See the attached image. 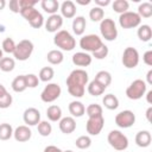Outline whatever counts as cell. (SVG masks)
<instances>
[{
	"label": "cell",
	"instance_id": "cell-1",
	"mask_svg": "<svg viewBox=\"0 0 152 152\" xmlns=\"http://www.w3.org/2000/svg\"><path fill=\"white\" fill-rule=\"evenodd\" d=\"M88 72L83 69L72 70L66 77L68 93L74 97H82L86 91V86L88 84Z\"/></svg>",
	"mask_w": 152,
	"mask_h": 152
},
{
	"label": "cell",
	"instance_id": "cell-2",
	"mask_svg": "<svg viewBox=\"0 0 152 152\" xmlns=\"http://www.w3.org/2000/svg\"><path fill=\"white\" fill-rule=\"evenodd\" d=\"M53 44L63 51H71L76 46V40L69 31L59 30L53 37Z\"/></svg>",
	"mask_w": 152,
	"mask_h": 152
},
{
	"label": "cell",
	"instance_id": "cell-3",
	"mask_svg": "<svg viewBox=\"0 0 152 152\" xmlns=\"http://www.w3.org/2000/svg\"><path fill=\"white\" fill-rule=\"evenodd\" d=\"M108 144L116 151H125L128 147V138L119 129H113L107 137Z\"/></svg>",
	"mask_w": 152,
	"mask_h": 152
},
{
	"label": "cell",
	"instance_id": "cell-4",
	"mask_svg": "<svg viewBox=\"0 0 152 152\" xmlns=\"http://www.w3.org/2000/svg\"><path fill=\"white\" fill-rule=\"evenodd\" d=\"M20 15L28 21V24L33 28H40L44 25V18L39 11H37L34 7L31 8H21L20 10Z\"/></svg>",
	"mask_w": 152,
	"mask_h": 152
},
{
	"label": "cell",
	"instance_id": "cell-5",
	"mask_svg": "<svg viewBox=\"0 0 152 152\" xmlns=\"http://www.w3.org/2000/svg\"><path fill=\"white\" fill-rule=\"evenodd\" d=\"M100 32H101V36L107 42H113V40H115L118 38L116 25H115L114 20L110 19V18H106V19L101 20V23H100Z\"/></svg>",
	"mask_w": 152,
	"mask_h": 152
},
{
	"label": "cell",
	"instance_id": "cell-6",
	"mask_svg": "<svg viewBox=\"0 0 152 152\" xmlns=\"http://www.w3.org/2000/svg\"><path fill=\"white\" fill-rule=\"evenodd\" d=\"M33 43L28 39H23L20 40L17 45H15V49H14V52H13V56L15 59L18 61H26L30 58V56L32 55L33 52Z\"/></svg>",
	"mask_w": 152,
	"mask_h": 152
},
{
	"label": "cell",
	"instance_id": "cell-7",
	"mask_svg": "<svg viewBox=\"0 0 152 152\" xmlns=\"http://www.w3.org/2000/svg\"><path fill=\"white\" fill-rule=\"evenodd\" d=\"M146 89H147V84L145 81L138 78V80H134L126 89V96L129 99V100H139L141 99L145 93H146Z\"/></svg>",
	"mask_w": 152,
	"mask_h": 152
},
{
	"label": "cell",
	"instance_id": "cell-8",
	"mask_svg": "<svg viewBox=\"0 0 152 152\" xmlns=\"http://www.w3.org/2000/svg\"><path fill=\"white\" fill-rule=\"evenodd\" d=\"M103 45L101 38L96 34H86L80 39V48L86 52H95Z\"/></svg>",
	"mask_w": 152,
	"mask_h": 152
},
{
	"label": "cell",
	"instance_id": "cell-9",
	"mask_svg": "<svg viewBox=\"0 0 152 152\" xmlns=\"http://www.w3.org/2000/svg\"><path fill=\"white\" fill-rule=\"evenodd\" d=\"M61 93L62 89L58 83H48V86H45L40 93V99L45 103H51L61 96Z\"/></svg>",
	"mask_w": 152,
	"mask_h": 152
},
{
	"label": "cell",
	"instance_id": "cell-10",
	"mask_svg": "<svg viewBox=\"0 0 152 152\" xmlns=\"http://www.w3.org/2000/svg\"><path fill=\"white\" fill-rule=\"evenodd\" d=\"M141 23V18L139 17V14L137 12H131L127 11L122 14H120L119 17V24L122 28H133V27H138Z\"/></svg>",
	"mask_w": 152,
	"mask_h": 152
},
{
	"label": "cell",
	"instance_id": "cell-11",
	"mask_svg": "<svg viewBox=\"0 0 152 152\" xmlns=\"http://www.w3.org/2000/svg\"><path fill=\"white\" fill-rule=\"evenodd\" d=\"M121 62H122V64H124L125 68H127V69H134L139 64V52H138V50L135 48L127 46L124 50Z\"/></svg>",
	"mask_w": 152,
	"mask_h": 152
},
{
	"label": "cell",
	"instance_id": "cell-12",
	"mask_svg": "<svg viewBox=\"0 0 152 152\" xmlns=\"http://www.w3.org/2000/svg\"><path fill=\"white\" fill-rule=\"evenodd\" d=\"M134 122H135V114L129 109L121 110L115 115V124L120 128H129L134 125Z\"/></svg>",
	"mask_w": 152,
	"mask_h": 152
},
{
	"label": "cell",
	"instance_id": "cell-13",
	"mask_svg": "<svg viewBox=\"0 0 152 152\" xmlns=\"http://www.w3.org/2000/svg\"><path fill=\"white\" fill-rule=\"evenodd\" d=\"M103 126H104L103 115L93 116V118H88V121L86 124V129L87 133H89L90 135H97L101 133Z\"/></svg>",
	"mask_w": 152,
	"mask_h": 152
},
{
	"label": "cell",
	"instance_id": "cell-14",
	"mask_svg": "<svg viewBox=\"0 0 152 152\" xmlns=\"http://www.w3.org/2000/svg\"><path fill=\"white\" fill-rule=\"evenodd\" d=\"M23 120L26 126H37L40 122V112L34 107L26 108L23 114Z\"/></svg>",
	"mask_w": 152,
	"mask_h": 152
},
{
	"label": "cell",
	"instance_id": "cell-15",
	"mask_svg": "<svg viewBox=\"0 0 152 152\" xmlns=\"http://www.w3.org/2000/svg\"><path fill=\"white\" fill-rule=\"evenodd\" d=\"M63 25V17L61 14H52L45 21V30L51 33H56Z\"/></svg>",
	"mask_w": 152,
	"mask_h": 152
},
{
	"label": "cell",
	"instance_id": "cell-16",
	"mask_svg": "<svg viewBox=\"0 0 152 152\" xmlns=\"http://www.w3.org/2000/svg\"><path fill=\"white\" fill-rule=\"evenodd\" d=\"M13 137L17 141L19 142H25V141H28L32 137V132L28 126L26 125H21V126H18L14 131H13Z\"/></svg>",
	"mask_w": 152,
	"mask_h": 152
},
{
	"label": "cell",
	"instance_id": "cell-17",
	"mask_svg": "<svg viewBox=\"0 0 152 152\" xmlns=\"http://www.w3.org/2000/svg\"><path fill=\"white\" fill-rule=\"evenodd\" d=\"M72 63L76 65V66H88L91 64V61H93V57L88 53V52H76L72 55V58H71Z\"/></svg>",
	"mask_w": 152,
	"mask_h": 152
},
{
	"label": "cell",
	"instance_id": "cell-18",
	"mask_svg": "<svg viewBox=\"0 0 152 152\" xmlns=\"http://www.w3.org/2000/svg\"><path fill=\"white\" fill-rule=\"evenodd\" d=\"M59 129L64 134H71L76 129V121L72 116H65L59 120Z\"/></svg>",
	"mask_w": 152,
	"mask_h": 152
},
{
	"label": "cell",
	"instance_id": "cell-19",
	"mask_svg": "<svg viewBox=\"0 0 152 152\" xmlns=\"http://www.w3.org/2000/svg\"><path fill=\"white\" fill-rule=\"evenodd\" d=\"M62 17L66 18V19H71L75 17L76 14V5L75 2H72L71 0H65L62 2V5L59 6Z\"/></svg>",
	"mask_w": 152,
	"mask_h": 152
},
{
	"label": "cell",
	"instance_id": "cell-20",
	"mask_svg": "<svg viewBox=\"0 0 152 152\" xmlns=\"http://www.w3.org/2000/svg\"><path fill=\"white\" fill-rule=\"evenodd\" d=\"M151 141H152V137H151L150 131H146V129L139 131L135 135V144L139 147H142V148L147 147V146H150Z\"/></svg>",
	"mask_w": 152,
	"mask_h": 152
},
{
	"label": "cell",
	"instance_id": "cell-21",
	"mask_svg": "<svg viewBox=\"0 0 152 152\" xmlns=\"http://www.w3.org/2000/svg\"><path fill=\"white\" fill-rule=\"evenodd\" d=\"M69 113L72 115V118H81L86 113V107L81 101H71L69 103Z\"/></svg>",
	"mask_w": 152,
	"mask_h": 152
},
{
	"label": "cell",
	"instance_id": "cell-22",
	"mask_svg": "<svg viewBox=\"0 0 152 152\" xmlns=\"http://www.w3.org/2000/svg\"><path fill=\"white\" fill-rule=\"evenodd\" d=\"M86 26H87V23H86V18L83 15H78V17L74 18V20H72V32L76 36H82L86 31Z\"/></svg>",
	"mask_w": 152,
	"mask_h": 152
},
{
	"label": "cell",
	"instance_id": "cell-23",
	"mask_svg": "<svg viewBox=\"0 0 152 152\" xmlns=\"http://www.w3.org/2000/svg\"><path fill=\"white\" fill-rule=\"evenodd\" d=\"M40 6L50 15L57 14V11L59 10V2L57 0H43L40 2Z\"/></svg>",
	"mask_w": 152,
	"mask_h": 152
},
{
	"label": "cell",
	"instance_id": "cell-24",
	"mask_svg": "<svg viewBox=\"0 0 152 152\" xmlns=\"http://www.w3.org/2000/svg\"><path fill=\"white\" fill-rule=\"evenodd\" d=\"M46 116L52 122L59 121L62 119V109H61V107L59 106H56V104H51L46 109Z\"/></svg>",
	"mask_w": 152,
	"mask_h": 152
},
{
	"label": "cell",
	"instance_id": "cell-25",
	"mask_svg": "<svg viewBox=\"0 0 152 152\" xmlns=\"http://www.w3.org/2000/svg\"><path fill=\"white\" fill-rule=\"evenodd\" d=\"M46 59H48V62L50 64L58 65L64 61V55H63V52L61 50H51V51L48 52Z\"/></svg>",
	"mask_w": 152,
	"mask_h": 152
},
{
	"label": "cell",
	"instance_id": "cell-26",
	"mask_svg": "<svg viewBox=\"0 0 152 152\" xmlns=\"http://www.w3.org/2000/svg\"><path fill=\"white\" fill-rule=\"evenodd\" d=\"M11 87L13 89V91L15 93H23L26 90L27 86H26V81H25V75H19L17 77H14V80L11 83Z\"/></svg>",
	"mask_w": 152,
	"mask_h": 152
},
{
	"label": "cell",
	"instance_id": "cell-27",
	"mask_svg": "<svg viewBox=\"0 0 152 152\" xmlns=\"http://www.w3.org/2000/svg\"><path fill=\"white\" fill-rule=\"evenodd\" d=\"M137 34H138V38L141 42H148L151 39V37H152V28L147 24L139 25V28L137 31Z\"/></svg>",
	"mask_w": 152,
	"mask_h": 152
},
{
	"label": "cell",
	"instance_id": "cell-28",
	"mask_svg": "<svg viewBox=\"0 0 152 152\" xmlns=\"http://www.w3.org/2000/svg\"><path fill=\"white\" fill-rule=\"evenodd\" d=\"M96 82H99L101 86H103L104 88H107L110 83H112V75L109 71H106V70H100L96 75H95V78H94Z\"/></svg>",
	"mask_w": 152,
	"mask_h": 152
},
{
	"label": "cell",
	"instance_id": "cell-29",
	"mask_svg": "<svg viewBox=\"0 0 152 152\" xmlns=\"http://www.w3.org/2000/svg\"><path fill=\"white\" fill-rule=\"evenodd\" d=\"M102 103L107 109L114 110V109H116L119 107V99L113 94H107V95L103 96Z\"/></svg>",
	"mask_w": 152,
	"mask_h": 152
},
{
	"label": "cell",
	"instance_id": "cell-30",
	"mask_svg": "<svg viewBox=\"0 0 152 152\" xmlns=\"http://www.w3.org/2000/svg\"><path fill=\"white\" fill-rule=\"evenodd\" d=\"M88 93L91 95V96H100L104 93L106 88L103 86H101L99 82H96L95 80H93L91 82H89L88 84V88H87Z\"/></svg>",
	"mask_w": 152,
	"mask_h": 152
},
{
	"label": "cell",
	"instance_id": "cell-31",
	"mask_svg": "<svg viewBox=\"0 0 152 152\" xmlns=\"http://www.w3.org/2000/svg\"><path fill=\"white\" fill-rule=\"evenodd\" d=\"M140 18H151L152 17V4L148 2V1H145V2H141L138 7V12Z\"/></svg>",
	"mask_w": 152,
	"mask_h": 152
},
{
	"label": "cell",
	"instance_id": "cell-32",
	"mask_svg": "<svg viewBox=\"0 0 152 152\" xmlns=\"http://www.w3.org/2000/svg\"><path fill=\"white\" fill-rule=\"evenodd\" d=\"M55 76V70L51 68V66H44L40 69L39 71V81L42 82H50Z\"/></svg>",
	"mask_w": 152,
	"mask_h": 152
},
{
	"label": "cell",
	"instance_id": "cell-33",
	"mask_svg": "<svg viewBox=\"0 0 152 152\" xmlns=\"http://www.w3.org/2000/svg\"><path fill=\"white\" fill-rule=\"evenodd\" d=\"M15 61L12 57H2L0 61V70L4 72H10L14 69Z\"/></svg>",
	"mask_w": 152,
	"mask_h": 152
},
{
	"label": "cell",
	"instance_id": "cell-34",
	"mask_svg": "<svg viewBox=\"0 0 152 152\" xmlns=\"http://www.w3.org/2000/svg\"><path fill=\"white\" fill-rule=\"evenodd\" d=\"M13 135V128L10 124L4 122L0 124V140H8Z\"/></svg>",
	"mask_w": 152,
	"mask_h": 152
},
{
	"label": "cell",
	"instance_id": "cell-35",
	"mask_svg": "<svg viewBox=\"0 0 152 152\" xmlns=\"http://www.w3.org/2000/svg\"><path fill=\"white\" fill-rule=\"evenodd\" d=\"M112 7H113L114 12H116L119 14H122V13H125V12L128 11L129 4H128L127 0H115V1H113Z\"/></svg>",
	"mask_w": 152,
	"mask_h": 152
},
{
	"label": "cell",
	"instance_id": "cell-36",
	"mask_svg": "<svg viewBox=\"0 0 152 152\" xmlns=\"http://www.w3.org/2000/svg\"><path fill=\"white\" fill-rule=\"evenodd\" d=\"M37 129H38V133L42 135V137H49L52 132V126L49 121H40L38 125H37Z\"/></svg>",
	"mask_w": 152,
	"mask_h": 152
},
{
	"label": "cell",
	"instance_id": "cell-37",
	"mask_svg": "<svg viewBox=\"0 0 152 152\" xmlns=\"http://www.w3.org/2000/svg\"><path fill=\"white\" fill-rule=\"evenodd\" d=\"M103 17H104V11H103V8H101L99 6H95L89 11V18L91 21H95V23L101 21L103 19Z\"/></svg>",
	"mask_w": 152,
	"mask_h": 152
},
{
	"label": "cell",
	"instance_id": "cell-38",
	"mask_svg": "<svg viewBox=\"0 0 152 152\" xmlns=\"http://www.w3.org/2000/svg\"><path fill=\"white\" fill-rule=\"evenodd\" d=\"M86 113H87L88 118L100 116V115H102V107L100 104H97V103H90L86 108Z\"/></svg>",
	"mask_w": 152,
	"mask_h": 152
},
{
	"label": "cell",
	"instance_id": "cell-39",
	"mask_svg": "<svg viewBox=\"0 0 152 152\" xmlns=\"http://www.w3.org/2000/svg\"><path fill=\"white\" fill-rule=\"evenodd\" d=\"M75 145H76V147L80 148V150L89 148L90 145H91V139H90V137H88V135H81V137H78V138L76 139Z\"/></svg>",
	"mask_w": 152,
	"mask_h": 152
},
{
	"label": "cell",
	"instance_id": "cell-40",
	"mask_svg": "<svg viewBox=\"0 0 152 152\" xmlns=\"http://www.w3.org/2000/svg\"><path fill=\"white\" fill-rule=\"evenodd\" d=\"M15 43H14V40L12 39V38H10V37H7V38H5L4 40H2V45H1V50L4 51V52H7V53H13L14 52V49H15Z\"/></svg>",
	"mask_w": 152,
	"mask_h": 152
},
{
	"label": "cell",
	"instance_id": "cell-41",
	"mask_svg": "<svg viewBox=\"0 0 152 152\" xmlns=\"http://www.w3.org/2000/svg\"><path fill=\"white\" fill-rule=\"evenodd\" d=\"M25 81H26L27 88H36L39 84V78L34 74H27V75H25Z\"/></svg>",
	"mask_w": 152,
	"mask_h": 152
},
{
	"label": "cell",
	"instance_id": "cell-42",
	"mask_svg": "<svg viewBox=\"0 0 152 152\" xmlns=\"http://www.w3.org/2000/svg\"><path fill=\"white\" fill-rule=\"evenodd\" d=\"M13 102V99H12V95L7 91L6 94H4L2 96H0V108L1 109H6L8 108Z\"/></svg>",
	"mask_w": 152,
	"mask_h": 152
},
{
	"label": "cell",
	"instance_id": "cell-43",
	"mask_svg": "<svg viewBox=\"0 0 152 152\" xmlns=\"http://www.w3.org/2000/svg\"><path fill=\"white\" fill-rule=\"evenodd\" d=\"M108 52H109L108 46L103 44V45H102L97 51L93 52V56H91V57H95L96 59H104V58L108 56Z\"/></svg>",
	"mask_w": 152,
	"mask_h": 152
},
{
	"label": "cell",
	"instance_id": "cell-44",
	"mask_svg": "<svg viewBox=\"0 0 152 152\" xmlns=\"http://www.w3.org/2000/svg\"><path fill=\"white\" fill-rule=\"evenodd\" d=\"M37 0H19V6L21 8H31L37 5Z\"/></svg>",
	"mask_w": 152,
	"mask_h": 152
},
{
	"label": "cell",
	"instance_id": "cell-45",
	"mask_svg": "<svg viewBox=\"0 0 152 152\" xmlns=\"http://www.w3.org/2000/svg\"><path fill=\"white\" fill-rule=\"evenodd\" d=\"M10 10L13 13H20V6H19V0H11L8 4Z\"/></svg>",
	"mask_w": 152,
	"mask_h": 152
},
{
	"label": "cell",
	"instance_id": "cell-46",
	"mask_svg": "<svg viewBox=\"0 0 152 152\" xmlns=\"http://www.w3.org/2000/svg\"><path fill=\"white\" fill-rule=\"evenodd\" d=\"M142 61H144V63H145L146 65L152 66V50H148V51H146V52L144 53Z\"/></svg>",
	"mask_w": 152,
	"mask_h": 152
},
{
	"label": "cell",
	"instance_id": "cell-47",
	"mask_svg": "<svg viewBox=\"0 0 152 152\" xmlns=\"http://www.w3.org/2000/svg\"><path fill=\"white\" fill-rule=\"evenodd\" d=\"M44 152H63V151L59 147L55 146V145H49L44 148Z\"/></svg>",
	"mask_w": 152,
	"mask_h": 152
},
{
	"label": "cell",
	"instance_id": "cell-48",
	"mask_svg": "<svg viewBox=\"0 0 152 152\" xmlns=\"http://www.w3.org/2000/svg\"><path fill=\"white\" fill-rule=\"evenodd\" d=\"M95 4H96V6H99V7H106V6H108L109 4H110V0H95Z\"/></svg>",
	"mask_w": 152,
	"mask_h": 152
},
{
	"label": "cell",
	"instance_id": "cell-49",
	"mask_svg": "<svg viewBox=\"0 0 152 152\" xmlns=\"http://www.w3.org/2000/svg\"><path fill=\"white\" fill-rule=\"evenodd\" d=\"M146 84H152V69H150L146 74Z\"/></svg>",
	"mask_w": 152,
	"mask_h": 152
},
{
	"label": "cell",
	"instance_id": "cell-50",
	"mask_svg": "<svg viewBox=\"0 0 152 152\" xmlns=\"http://www.w3.org/2000/svg\"><path fill=\"white\" fill-rule=\"evenodd\" d=\"M145 94H146V101H147V103L152 104V90H148Z\"/></svg>",
	"mask_w": 152,
	"mask_h": 152
},
{
	"label": "cell",
	"instance_id": "cell-51",
	"mask_svg": "<svg viewBox=\"0 0 152 152\" xmlns=\"http://www.w3.org/2000/svg\"><path fill=\"white\" fill-rule=\"evenodd\" d=\"M151 114H152V107L150 106L147 108V110H146V119H147L148 122H151Z\"/></svg>",
	"mask_w": 152,
	"mask_h": 152
},
{
	"label": "cell",
	"instance_id": "cell-52",
	"mask_svg": "<svg viewBox=\"0 0 152 152\" xmlns=\"http://www.w3.org/2000/svg\"><path fill=\"white\" fill-rule=\"evenodd\" d=\"M76 4H78V5H89L90 0H76Z\"/></svg>",
	"mask_w": 152,
	"mask_h": 152
},
{
	"label": "cell",
	"instance_id": "cell-53",
	"mask_svg": "<svg viewBox=\"0 0 152 152\" xmlns=\"http://www.w3.org/2000/svg\"><path fill=\"white\" fill-rule=\"evenodd\" d=\"M6 93H7V90H6L5 86L0 83V96H2V95H4V94H6Z\"/></svg>",
	"mask_w": 152,
	"mask_h": 152
},
{
	"label": "cell",
	"instance_id": "cell-54",
	"mask_svg": "<svg viewBox=\"0 0 152 152\" xmlns=\"http://www.w3.org/2000/svg\"><path fill=\"white\" fill-rule=\"evenodd\" d=\"M5 6H6V1H5V0H0V11L4 10Z\"/></svg>",
	"mask_w": 152,
	"mask_h": 152
},
{
	"label": "cell",
	"instance_id": "cell-55",
	"mask_svg": "<svg viewBox=\"0 0 152 152\" xmlns=\"http://www.w3.org/2000/svg\"><path fill=\"white\" fill-rule=\"evenodd\" d=\"M2 52H4V51H2V50H1V49H0V61H1V58H2V57H4V56H2Z\"/></svg>",
	"mask_w": 152,
	"mask_h": 152
},
{
	"label": "cell",
	"instance_id": "cell-56",
	"mask_svg": "<svg viewBox=\"0 0 152 152\" xmlns=\"http://www.w3.org/2000/svg\"><path fill=\"white\" fill-rule=\"evenodd\" d=\"M63 152H74L72 150H66V151H63Z\"/></svg>",
	"mask_w": 152,
	"mask_h": 152
}]
</instances>
